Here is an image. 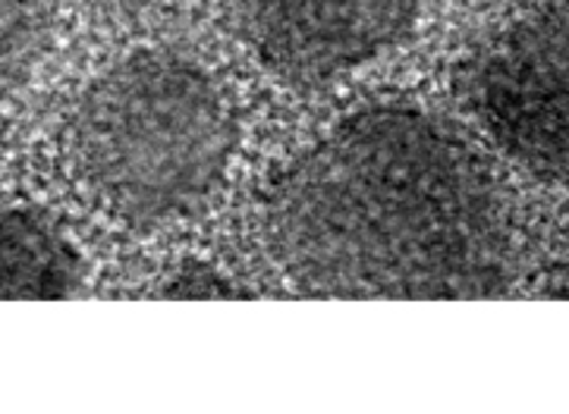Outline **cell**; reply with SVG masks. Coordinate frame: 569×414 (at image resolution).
Wrapping results in <instances>:
<instances>
[{
    "label": "cell",
    "mask_w": 569,
    "mask_h": 414,
    "mask_svg": "<svg viewBox=\"0 0 569 414\" xmlns=\"http://www.w3.org/2000/svg\"><path fill=\"white\" fill-rule=\"evenodd\" d=\"M242 144L230 82L202 54L142 44L76 91L57 132L60 170L108 223L161 235L223 199Z\"/></svg>",
    "instance_id": "cell-2"
},
{
    "label": "cell",
    "mask_w": 569,
    "mask_h": 414,
    "mask_svg": "<svg viewBox=\"0 0 569 414\" xmlns=\"http://www.w3.org/2000/svg\"><path fill=\"white\" fill-rule=\"evenodd\" d=\"M89 264L36 204H0V299H73L86 292Z\"/></svg>",
    "instance_id": "cell-5"
},
{
    "label": "cell",
    "mask_w": 569,
    "mask_h": 414,
    "mask_svg": "<svg viewBox=\"0 0 569 414\" xmlns=\"http://www.w3.org/2000/svg\"><path fill=\"white\" fill-rule=\"evenodd\" d=\"M453 91L503 161L569 192V0H541L491 29L459 60Z\"/></svg>",
    "instance_id": "cell-3"
},
{
    "label": "cell",
    "mask_w": 569,
    "mask_h": 414,
    "mask_svg": "<svg viewBox=\"0 0 569 414\" xmlns=\"http://www.w3.org/2000/svg\"><path fill=\"white\" fill-rule=\"evenodd\" d=\"M223 29L274 85L321 94L397 54L425 0H223Z\"/></svg>",
    "instance_id": "cell-4"
},
{
    "label": "cell",
    "mask_w": 569,
    "mask_h": 414,
    "mask_svg": "<svg viewBox=\"0 0 569 414\" xmlns=\"http://www.w3.org/2000/svg\"><path fill=\"white\" fill-rule=\"evenodd\" d=\"M151 292L161 299H246L256 295L258 289L246 286L214 261L186 258Z\"/></svg>",
    "instance_id": "cell-7"
},
{
    "label": "cell",
    "mask_w": 569,
    "mask_h": 414,
    "mask_svg": "<svg viewBox=\"0 0 569 414\" xmlns=\"http://www.w3.org/2000/svg\"><path fill=\"white\" fill-rule=\"evenodd\" d=\"M60 41V0H0V85L32 79Z\"/></svg>",
    "instance_id": "cell-6"
},
{
    "label": "cell",
    "mask_w": 569,
    "mask_h": 414,
    "mask_svg": "<svg viewBox=\"0 0 569 414\" xmlns=\"http://www.w3.org/2000/svg\"><path fill=\"white\" fill-rule=\"evenodd\" d=\"M256 233L283 286L312 299H491L529 258L495 158L412 98L343 110L280 158Z\"/></svg>",
    "instance_id": "cell-1"
},
{
    "label": "cell",
    "mask_w": 569,
    "mask_h": 414,
    "mask_svg": "<svg viewBox=\"0 0 569 414\" xmlns=\"http://www.w3.org/2000/svg\"><path fill=\"white\" fill-rule=\"evenodd\" d=\"M86 7H92L94 13H104L113 19H139L151 17V13H161L170 10L183 0H82Z\"/></svg>",
    "instance_id": "cell-8"
}]
</instances>
